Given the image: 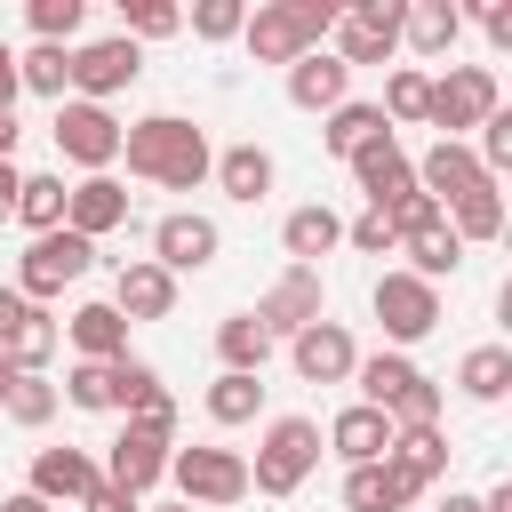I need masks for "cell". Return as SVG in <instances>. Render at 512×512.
<instances>
[{
  "instance_id": "cell-22",
  "label": "cell",
  "mask_w": 512,
  "mask_h": 512,
  "mask_svg": "<svg viewBox=\"0 0 512 512\" xmlns=\"http://www.w3.org/2000/svg\"><path fill=\"white\" fill-rule=\"evenodd\" d=\"M56 344H64L56 312H48V304H24V312H16V328L0 336V360H8L16 376H40V368L56 360Z\"/></svg>"
},
{
  "instance_id": "cell-16",
  "label": "cell",
  "mask_w": 512,
  "mask_h": 512,
  "mask_svg": "<svg viewBox=\"0 0 512 512\" xmlns=\"http://www.w3.org/2000/svg\"><path fill=\"white\" fill-rule=\"evenodd\" d=\"M352 184L368 192V208H384V200H400V192H416V160L400 152V136H376V144H360L352 160Z\"/></svg>"
},
{
  "instance_id": "cell-25",
  "label": "cell",
  "mask_w": 512,
  "mask_h": 512,
  "mask_svg": "<svg viewBox=\"0 0 512 512\" xmlns=\"http://www.w3.org/2000/svg\"><path fill=\"white\" fill-rule=\"evenodd\" d=\"M280 248H288L296 264H320L328 248H344V216H336V208H320V200H312V208H288Z\"/></svg>"
},
{
  "instance_id": "cell-23",
  "label": "cell",
  "mask_w": 512,
  "mask_h": 512,
  "mask_svg": "<svg viewBox=\"0 0 512 512\" xmlns=\"http://www.w3.org/2000/svg\"><path fill=\"white\" fill-rule=\"evenodd\" d=\"M384 464H392V480H400L408 496H424V488L448 472V440H440V424H432V432H392Z\"/></svg>"
},
{
  "instance_id": "cell-34",
  "label": "cell",
  "mask_w": 512,
  "mask_h": 512,
  "mask_svg": "<svg viewBox=\"0 0 512 512\" xmlns=\"http://www.w3.org/2000/svg\"><path fill=\"white\" fill-rule=\"evenodd\" d=\"M352 376H360V400H368V408H392V400H400V392H408L424 368H416L408 352H376V360H360Z\"/></svg>"
},
{
  "instance_id": "cell-36",
  "label": "cell",
  "mask_w": 512,
  "mask_h": 512,
  "mask_svg": "<svg viewBox=\"0 0 512 512\" xmlns=\"http://www.w3.org/2000/svg\"><path fill=\"white\" fill-rule=\"evenodd\" d=\"M8 216H16L32 240H40V232H56V224H64V176H24V192H16V208H8Z\"/></svg>"
},
{
  "instance_id": "cell-45",
  "label": "cell",
  "mask_w": 512,
  "mask_h": 512,
  "mask_svg": "<svg viewBox=\"0 0 512 512\" xmlns=\"http://www.w3.org/2000/svg\"><path fill=\"white\" fill-rule=\"evenodd\" d=\"M240 24H248L240 0H200V8H192V32H200V40H240Z\"/></svg>"
},
{
  "instance_id": "cell-41",
  "label": "cell",
  "mask_w": 512,
  "mask_h": 512,
  "mask_svg": "<svg viewBox=\"0 0 512 512\" xmlns=\"http://www.w3.org/2000/svg\"><path fill=\"white\" fill-rule=\"evenodd\" d=\"M120 16H128L120 40H136V48H144V40H168V32L184 24V8H168V0H120Z\"/></svg>"
},
{
  "instance_id": "cell-40",
  "label": "cell",
  "mask_w": 512,
  "mask_h": 512,
  "mask_svg": "<svg viewBox=\"0 0 512 512\" xmlns=\"http://www.w3.org/2000/svg\"><path fill=\"white\" fill-rule=\"evenodd\" d=\"M24 16H32V32H40L48 48H72V32L88 24V0H32Z\"/></svg>"
},
{
  "instance_id": "cell-52",
  "label": "cell",
  "mask_w": 512,
  "mask_h": 512,
  "mask_svg": "<svg viewBox=\"0 0 512 512\" xmlns=\"http://www.w3.org/2000/svg\"><path fill=\"white\" fill-rule=\"evenodd\" d=\"M16 136H24V128H16V112H0V160H16Z\"/></svg>"
},
{
  "instance_id": "cell-26",
  "label": "cell",
  "mask_w": 512,
  "mask_h": 512,
  "mask_svg": "<svg viewBox=\"0 0 512 512\" xmlns=\"http://www.w3.org/2000/svg\"><path fill=\"white\" fill-rule=\"evenodd\" d=\"M64 336H72L80 360H128V320H120L112 304H80V312L64 320Z\"/></svg>"
},
{
  "instance_id": "cell-28",
  "label": "cell",
  "mask_w": 512,
  "mask_h": 512,
  "mask_svg": "<svg viewBox=\"0 0 512 512\" xmlns=\"http://www.w3.org/2000/svg\"><path fill=\"white\" fill-rule=\"evenodd\" d=\"M400 256H408L400 272H416V280H432V288H440V280H448V272L464 264V240H456V232H448V216H440V224L408 232V240H400Z\"/></svg>"
},
{
  "instance_id": "cell-54",
  "label": "cell",
  "mask_w": 512,
  "mask_h": 512,
  "mask_svg": "<svg viewBox=\"0 0 512 512\" xmlns=\"http://www.w3.org/2000/svg\"><path fill=\"white\" fill-rule=\"evenodd\" d=\"M8 392H16V368H8V360H0V408H8Z\"/></svg>"
},
{
  "instance_id": "cell-8",
  "label": "cell",
  "mask_w": 512,
  "mask_h": 512,
  "mask_svg": "<svg viewBox=\"0 0 512 512\" xmlns=\"http://www.w3.org/2000/svg\"><path fill=\"white\" fill-rule=\"evenodd\" d=\"M48 136H56V152H64L72 168H88V176H112V160H120V120H112L104 104H80V96H64Z\"/></svg>"
},
{
  "instance_id": "cell-19",
  "label": "cell",
  "mask_w": 512,
  "mask_h": 512,
  "mask_svg": "<svg viewBox=\"0 0 512 512\" xmlns=\"http://www.w3.org/2000/svg\"><path fill=\"white\" fill-rule=\"evenodd\" d=\"M288 104H296V112H336V104H352V72H344L328 48H312V56L288 64Z\"/></svg>"
},
{
  "instance_id": "cell-33",
  "label": "cell",
  "mask_w": 512,
  "mask_h": 512,
  "mask_svg": "<svg viewBox=\"0 0 512 512\" xmlns=\"http://www.w3.org/2000/svg\"><path fill=\"white\" fill-rule=\"evenodd\" d=\"M376 136H392L376 104H336V112H328V128H320V144H328L336 160H352V152H360V144H376Z\"/></svg>"
},
{
  "instance_id": "cell-6",
  "label": "cell",
  "mask_w": 512,
  "mask_h": 512,
  "mask_svg": "<svg viewBox=\"0 0 512 512\" xmlns=\"http://www.w3.org/2000/svg\"><path fill=\"white\" fill-rule=\"evenodd\" d=\"M368 304H376V320H384V344H392V352H408V344H424V336L440 328V288H432V280H416V272H384Z\"/></svg>"
},
{
  "instance_id": "cell-46",
  "label": "cell",
  "mask_w": 512,
  "mask_h": 512,
  "mask_svg": "<svg viewBox=\"0 0 512 512\" xmlns=\"http://www.w3.org/2000/svg\"><path fill=\"white\" fill-rule=\"evenodd\" d=\"M128 424H136V432H152V440H168V448H176V400H168V384H160V392H152V400H136V408H128Z\"/></svg>"
},
{
  "instance_id": "cell-32",
  "label": "cell",
  "mask_w": 512,
  "mask_h": 512,
  "mask_svg": "<svg viewBox=\"0 0 512 512\" xmlns=\"http://www.w3.org/2000/svg\"><path fill=\"white\" fill-rule=\"evenodd\" d=\"M16 88H32V96H56V104H64V88H72V48L32 40V48L16 56Z\"/></svg>"
},
{
  "instance_id": "cell-38",
  "label": "cell",
  "mask_w": 512,
  "mask_h": 512,
  "mask_svg": "<svg viewBox=\"0 0 512 512\" xmlns=\"http://www.w3.org/2000/svg\"><path fill=\"white\" fill-rule=\"evenodd\" d=\"M64 400L88 408V416H120V384H112V360H80L64 376Z\"/></svg>"
},
{
  "instance_id": "cell-44",
  "label": "cell",
  "mask_w": 512,
  "mask_h": 512,
  "mask_svg": "<svg viewBox=\"0 0 512 512\" xmlns=\"http://www.w3.org/2000/svg\"><path fill=\"white\" fill-rule=\"evenodd\" d=\"M384 224H392V240H408V232L440 224V200L432 192H400V200H384Z\"/></svg>"
},
{
  "instance_id": "cell-47",
  "label": "cell",
  "mask_w": 512,
  "mask_h": 512,
  "mask_svg": "<svg viewBox=\"0 0 512 512\" xmlns=\"http://www.w3.org/2000/svg\"><path fill=\"white\" fill-rule=\"evenodd\" d=\"M344 240H352L360 256H392V248H400V240H392V224H384V208H368V216H352V224H344Z\"/></svg>"
},
{
  "instance_id": "cell-42",
  "label": "cell",
  "mask_w": 512,
  "mask_h": 512,
  "mask_svg": "<svg viewBox=\"0 0 512 512\" xmlns=\"http://www.w3.org/2000/svg\"><path fill=\"white\" fill-rule=\"evenodd\" d=\"M472 160L488 168V184H496V176L512 168V112H504V104H496V112L480 120V144H472Z\"/></svg>"
},
{
  "instance_id": "cell-18",
  "label": "cell",
  "mask_w": 512,
  "mask_h": 512,
  "mask_svg": "<svg viewBox=\"0 0 512 512\" xmlns=\"http://www.w3.org/2000/svg\"><path fill=\"white\" fill-rule=\"evenodd\" d=\"M104 304H112L120 320H168V312H176V280H168V272H160L152 256H128Z\"/></svg>"
},
{
  "instance_id": "cell-27",
  "label": "cell",
  "mask_w": 512,
  "mask_h": 512,
  "mask_svg": "<svg viewBox=\"0 0 512 512\" xmlns=\"http://www.w3.org/2000/svg\"><path fill=\"white\" fill-rule=\"evenodd\" d=\"M456 32H464V8H456V0H416V8L400 16V40H408L416 56H448Z\"/></svg>"
},
{
  "instance_id": "cell-39",
  "label": "cell",
  "mask_w": 512,
  "mask_h": 512,
  "mask_svg": "<svg viewBox=\"0 0 512 512\" xmlns=\"http://www.w3.org/2000/svg\"><path fill=\"white\" fill-rule=\"evenodd\" d=\"M256 408H264V376H232V368H224V376L208 384V416H216V424H256Z\"/></svg>"
},
{
  "instance_id": "cell-3",
  "label": "cell",
  "mask_w": 512,
  "mask_h": 512,
  "mask_svg": "<svg viewBox=\"0 0 512 512\" xmlns=\"http://www.w3.org/2000/svg\"><path fill=\"white\" fill-rule=\"evenodd\" d=\"M320 464V424L312 416H272L264 440H256V464H248V488L256 496H296Z\"/></svg>"
},
{
  "instance_id": "cell-55",
  "label": "cell",
  "mask_w": 512,
  "mask_h": 512,
  "mask_svg": "<svg viewBox=\"0 0 512 512\" xmlns=\"http://www.w3.org/2000/svg\"><path fill=\"white\" fill-rule=\"evenodd\" d=\"M152 512H192V504H152Z\"/></svg>"
},
{
  "instance_id": "cell-17",
  "label": "cell",
  "mask_w": 512,
  "mask_h": 512,
  "mask_svg": "<svg viewBox=\"0 0 512 512\" xmlns=\"http://www.w3.org/2000/svg\"><path fill=\"white\" fill-rule=\"evenodd\" d=\"M416 192H432L440 208H456L464 192H488V168L472 160V144H448V136H440V144L416 160Z\"/></svg>"
},
{
  "instance_id": "cell-14",
  "label": "cell",
  "mask_w": 512,
  "mask_h": 512,
  "mask_svg": "<svg viewBox=\"0 0 512 512\" xmlns=\"http://www.w3.org/2000/svg\"><path fill=\"white\" fill-rule=\"evenodd\" d=\"M168 456H176L168 440H152V432H136V424H120V440L104 448V480H112L120 496H136V504H144V496H152V488L168 480Z\"/></svg>"
},
{
  "instance_id": "cell-11",
  "label": "cell",
  "mask_w": 512,
  "mask_h": 512,
  "mask_svg": "<svg viewBox=\"0 0 512 512\" xmlns=\"http://www.w3.org/2000/svg\"><path fill=\"white\" fill-rule=\"evenodd\" d=\"M136 72H144V48L136 40H88V48H72V88H80V104H104V96H120V88H136Z\"/></svg>"
},
{
  "instance_id": "cell-15",
  "label": "cell",
  "mask_w": 512,
  "mask_h": 512,
  "mask_svg": "<svg viewBox=\"0 0 512 512\" xmlns=\"http://www.w3.org/2000/svg\"><path fill=\"white\" fill-rule=\"evenodd\" d=\"M112 224H128V184H120V176H80V184H64V232H80V240L96 248Z\"/></svg>"
},
{
  "instance_id": "cell-4",
  "label": "cell",
  "mask_w": 512,
  "mask_h": 512,
  "mask_svg": "<svg viewBox=\"0 0 512 512\" xmlns=\"http://www.w3.org/2000/svg\"><path fill=\"white\" fill-rule=\"evenodd\" d=\"M496 104H504V88H496V72H488V64H448V72L432 80V104H424V120H432L448 144H464V128H480Z\"/></svg>"
},
{
  "instance_id": "cell-13",
  "label": "cell",
  "mask_w": 512,
  "mask_h": 512,
  "mask_svg": "<svg viewBox=\"0 0 512 512\" xmlns=\"http://www.w3.org/2000/svg\"><path fill=\"white\" fill-rule=\"evenodd\" d=\"M288 360H296V376H304V384H344V376L360 368V344H352V328H344V320H312V328H296V336H288Z\"/></svg>"
},
{
  "instance_id": "cell-1",
  "label": "cell",
  "mask_w": 512,
  "mask_h": 512,
  "mask_svg": "<svg viewBox=\"0 0 512 512\" xmlns=\"http://www.w3.org/2000/svg\"><path fill=\"white\" fill-rule=\"evenodd\" d=\"M120 160H128V176L168 184V192H192V184L216 168L208 136H200L184 112H144V120H128V128H120Z\"/></svg>"
},
{
  "instance_id": "cell-48",
  "label": "cell",
  "mask_w": 512,
  "mask_h": 512,
  "mask_svg": "<svg viewBox=\"0 0 512 512\" xmlns=\"http://www.w3.org/2000/svg\"><path fill=\"white\" fill-rule=\"evenodd\" d=\"M80 512H144V504H136V496H120L112 480H96V488L80 496Z\"/></svg>"
},
{
  "instance_id": "cell-56",
  "label": "cell",
  "mask_w": 512,
  "mask_h": 512,
  "mask_svg": "<svg viewBox=\"0 0 512 512\" xmlns=\"http://www.w3.org/2000/svg\"><path fill=\"white\" fill-rule=\"evenodd\" d=\"M8 64H16V56H8V40H0V72H8Z\"/></svg>"
},
{
  "instance_id": "cell-43",
  "label": "cell",
  "mask_w": 512,
  "mask_h": 512,
  "mask_svg": "<svg viewBox=\"0 0 512 512\" xmlns=\"http://www.w3.org/2000/svg\"><path fill=\"white\" fill-rule=\"evenodd\" d=\"M56 400H64V392H56V384H48V376H16V392H8V416H16V424H32V432H40V424H48V416H56Z\"/></svg>"
},
{
  "instance_id": "cell-5",
  "label": "cell",
  "mask_w": 512,
  "mask_h": 512,
  "mask_svg": "<svg viewBox=\"0 0 512 512\" xmlns=\"http://www.w3.org/2000/svg\"><path fill=\"white\" fill-rule=\"evenodd\" d=\"M88 264H96V248H88L80 232L56 224V232H40V240L24 248V264H16V296H24V304H48V296H64Z\"/></svg>"
},
{
  "instance_id": "cell-21",
  "label": "cell",
  "mask_w": 512,
  "mask_h": 512,
  "mask_svg": "<svg viewBox=\"0 0 512 512\" xmlns=\"http://www.w3.org/2000/svg\"><path fill=\"white\" fill-rule=\"evenodd\" d=\"M96 480H104V472H96L88 448H40V456H32V496H40V504H80Z\"/></svg>"
},
{
  "instance_id": "cell-51",
  "label": "cell",
  "mask_w": 512,
  "mask_h": 512,
  "mask_svg": "<svg viewBox=\"0 0 512 512\" xmlns=\"http://www.w3.org/2000/svg\"><path fill=\"white\" fill-rule=\"evenodd\" d=\"M0 512H56V504H40L32 488H16V496H0Z\"/></svg>"
},
{
  "instance_id": "cell-29",
  "label": "cell",
  "mask_w": 512,
  "mask_h": 512,
  "mask_svg": "<svg viewBox=\"0 0 512 512\" xmlns=\"http://www.w3.org/2000/svg\"><path fill=\"white\" fill-rule=\"evenodd\" d=\"M216 360H224L232 376H264V360H272V336H264V320H256V312H232V320H216Z\"/></svg>"
},
{
  "instance_id": "cell-7",
  "label": "cell",
  "mask_w": 512,
  "mask_h": 512,
  "mask_svg": "<svg viewBox=\"0 0 512 512\" xmlns=\"http://www.w3.org/2000/svg\"><path fill=\"white\" fill-rule=\"evenodd\" d=\"M400 16H408V0H352V8H336V64L352 72V64H384L392 48H400Z\"/></svg>"
},
{
  "instance_id": "cell-30",
  "label": "cell",
  "mask_w": 512,
  "mask_h": 512,
  "mask_svg": "<svg viewBox=\"0 0 512 512\" xmlns=\"http://www.w3.org/2000/svg\"><path fill=\"white\" fill-rule=\"evenodd\" d=\"M456 392L480 400V408H496V400L512 392V352H504V344H472V352L456 360Z\"/></svg>"
},
{
  "instance_id": "cell-20",
  "label": "cell",
  "mask_w": 512,
  "mask_h": 512,
  "mask_svg": "<svg viewBox=\"0 0 512 512\" xmlns=\"http://www.w3.org/2000/svg\"><path fill=\"white\" fill-rule=\"evenodd\" d=\"M328 448L344 456V472H352V464H384V448H392V416H384V408H368V400H352V408H336Z\"/></svg>"
},
{
  "instance_id": "cell-50",
  "label": "cell",
  "mask_w": 512,
  "mask_h": 512,
  "mask_svg": "<svg viewBox=\"0 0 512 512\" xmlns=\"http://www.w3.org/2000/svg\"><path fill=\"white\" fill-rule=\"evenodd\" d=\"M16 192H24V168H16V160H0V208H16Z\"/></svg>"
},
{
  "instance_id": "cell-53",
  "label": "cell",
  "mask_w": 512,
  "mask_h": 512,
  "mask_svg": "<svg viewBox=\"0 0 512 512\" xmlns=\"http://www.w3.org/2000/svg\"><path fill=\"white\" fill-rule=\"evenodd\" d=\"M440 512H480V496H456V488H448V504H440Z\"/></svg>"
},
{
  "instance_id": "cell-49",
  "label": "cell",
  "mask_w": 512,
  "mask_h": 512,
  "mask_svg": "<svg viewBox=\"0 0 512 512\" xmlns=\"http://www.w3.org/2000/svg\"><path fill=\"white\" fill-rule=\"evenodd\" d=\"M480 24H488V40H496V48H512V8H504V0H488V8H480Z\"/></svg>"
},
{
  "instance_id": "cell-10",
  "label": "cell",
  "mask_w": 512,
  "mask_h": 512,
  "mask_svg": "<svg viewBox=\"0 0 512 512\" xmlns=\"http://www.w3.org/2000/svg\"><path fill=\"white\" fill-rule=\"evenodd\" d=\"M256 320H264V336H272V344H280V336H296V328H312V320H328L320 272H312V264H288V272L256 296Z\"/></svg>"
},
{
  "instance_id": "cell-24",
  "label": "cell",
  "mask_w": 512,
  "mask_h": 512,
  "mask_svg": "<svg viewBox=\"0 0 512 512\" xmlns=\"http://www.w3.org/2000/svg\"><path fill=\"white\" fill-rule=\"evenodd\" d=\"M208 176L224 184V200H240V208H256V200L272 192V152H264V144H224Z\"/></svg>"
},
{
  "instance_id": "cell-2",
  "label": "cell",
  "mask_w": 512,
  "mask_h": 512,
  "mask_svg": "<svg viewBox=\"0 0 512 512\" xmlns=\"http://www.w3.org/2000/svg\"><path fill=\"white\" fill-rule=\"evenodd\" d=\"M328 32H336V0H264V8L240 24V40H248L256 64H296V56H312Z\"/></svg>"
},
{
  "instance_id": "cell-12",
  "label": "cell",
  "mask_w": 512,
  "mask_h": 512,
  "mask_svg": "<svg viewBox=\"0 0 512 512\" xmlns=\"http://www.w3.org/2000/svg\"><path fill=\"white\" fill-rule=\"evenodd\" d=\"M216 248H224V232H216V216H200V208H176V216L152 224V264H160L168 280L216 264Z\"/></svg>"
},
{
  "instance_id": "cell-31",
  "label": "cell",
  "mask_w": 512,
  "mask_h": 512,
  "mask_svg": "<svg viewBox=\"0 0 512 512\" xmlns=\"http://www.w3.org/2000/svg\"><path fill=\"white\" fill-rule=\"evenodd\" d=\"M424 104H432V72L424 64H400L392 80H384V128H424Z\"/></svg>"
},
{
  "instance_id": "cell-37",
  "label": "cell",
  "mask_w": 512,
  "mask_h": 512,
  "mask_svg": "<svg viewBox=\"0 0 512 512\" xmlns=\"http://www.w3.org/2000/svg\"><path fill=\"white\" fill-rule=\"evenodd\" d=\"M440 216H448V232H456L464 248H472V240H496V232H504V192H496V184H488V192H464V200L440 208Z\"/></svg>"
},
{
  "instance_id": "cell-35",
  "label": "cell",
  "mask_w": 512,
  "mask_h": 512,
  "mask_svg": "<svg viewBox=\"0 0 512 512\" xmlns=\"http://www.w3.org/2000/svg\"><path fill=\"white\" fill-rule=\"evenodd\" d=\"M408 488L392 480V464H352L344 472V512H400Z\"/></svg>"
},
{
  "instance_id": "cell-9",
  "label": "cell",
  "mask_w": 512,
  "mask_h": 512,
  "mask_svg": "<svg viewBox=\"0 0 512 512\" xmlns=\"http://www.w3.org/2000/svg\"><path fill=\"white\" fill-rule=\"evenodd\" d=\"M168 480H176L184 504H240L248 496V456L240 448H176Z\"/></svg>"
}]
</instances>
